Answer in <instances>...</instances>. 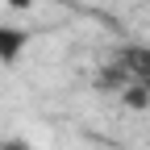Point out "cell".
<instances>
[{
  "label": "cell",
  "mask_w": 150,
  "mask_h": 150,
  "mask_svg": "<svg viewBox=\"0 0 150 150\" xmlns=\"http://www.w3.org/2000/svg\"><path fill=\"white\" fill-rule=\"evenodd\" d=\"M146 83H150V79H146Z\"/></svg>",
  "instance_id": "cell-3"
},
{
  "label": "cell",
  "mask_w": 150,
  "mask_h": 150,
  "mask_svg": "<svg viewBox=\"0 0 150 150\" xmlns=\"http://www.w3.org/2000/svg\"><path fill=\"white\" fill-rule=\"evenodd\" d=\"M29 46V33L21 25H8V21H0V63H17L25 54Z\"/></svg>",
  "instance_id": "cell-1"
},
{
  "label": "cell",
  "mask_w": 150,
  "mask_h": 150,
  "mask_svg": "<svg viewBox=\"0 0 150 150\" xmlns=\"http://www.w3.org/2000/svg\"><path fill=\"white\" fill-rule=\"evenodd\" d=\"M0 150H38V146H29V142H25V138H8V142H4V146H0Z\"/></svg>",
  "instance_id": "cell-2"
}]
</instances>
